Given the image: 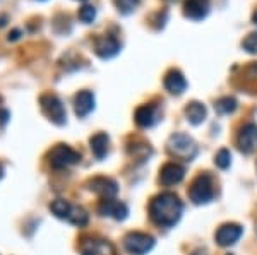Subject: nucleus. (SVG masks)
Returning a JSON list of instances; mask_svg holds the SVG:
<instances>
[{
    "mask_svg": "<svg viewBox=\"0 0 257 255\" xmlns=\"http://www.w3.org/2000/svg\"><path fill=\"white\" fill-rule=\"evenodd\" d=\"M237 106H238L237 100H235V98H231V96H223V98H219L216 103H214V108H216V112L219 115L233 113L235 110H237Z\"/></svg>",
    "mask_w": 257,
    "mask_h": 255,
    "instance_id": "obj_21",
    "label": "nucleus"
},
{
    "mask_svg": "<svg viewBox=\"0 0 257 255\" xmlns=\"http://www.w3.org/2000/svg\"><path fill=\"white\" fill-rule=\"evenodd\" d=\"M209 2L208 0H185L184 14L192 21H201L208 16Z\"/></svg>",
    "mask_w": 257,
    "mask_h": 255,
    "instance_id": "obj_15",
    "label": "nucleus"
},
{
    "mask_svg": "<svg viewBox=\"0 0 257 255\" xmlns=\"http://www.w3.org/2000/svg\"><path fill=\"white\" fill-rule=\"evenodd\" d=\"M141 4V0H115V6H117L118 12L122 14H131L138 9V6Z\"/></svg>",
    "mask_w": 257,
    "mask_h": 255,
    "instance_id": "obj_23",
    "label": "nucleus"
},
{
    "mask_svg": "<svg viewBox=\"0 0 257 255\" xmlns=\"http://www.w3.org/2000/svg\"><path fill=\"white\" fill-rule=\"evenodd\" d=\"M158 122V108L155 105H143L136 110V123L139 127H153Z\"/></svg>",
    "mask_w": 257,
    "mask_h": 255,
    "instance_id": "obj_16",
    "label": "nucleus"
},
{
    "mask_svg": "<svg viewBox=\"0 0 257 255\" xmlns=\"http://www.w3.org/2000/svg\"><path fill=\"white\" fill-rule=\"evenodd\" d=\"M89 144H91V151H93V154L96 156L98 159H103L106 156V153H108L110 139L105 132H99V134H94L93 137L89 139Z\"/></svg>",
    "mask_w": 257,
    "mask_h": 255,
    "instance_id": "obj_19",
    "label": "nucleus"
},
{
    "mask_svg": "<svg viewBox=\"0 0 257 255\" xmlns=\"http://www.w3.org/2000/svg\"><path fill=\"white\" fill-rule=\"evenodd\" d=\"M89 190H93L94 194L101 195L103 199H111L118 194V185L115 180L106 178V176H96V178L89 180Z\"/></svg>",
    "mask_w": 257,
    "mask_h": 255,
    "instance_id": "obj_10",
    "label": "nucleus"
},
{
    "mask_svg": "<svg viewBox=\"0 0 257 255\" xmlns=\"http://www.w3.org/2000/svg\"><path fill=\"white\" fill-rule=\"evenodd\" d=\"M189 197L194 204L202 205V204H209L214 199V183L211 175L202 173L199 175L196 180L190 185Z\"/></svg>",
    "mask_w": 257,
    "mask_h": 255,
    "instance_id": "obj_3",
    "label": "nucleus"
},
{
    "mask_svg": "<svg viewBox=\"0 0 257 255\" xmlns=\"http://www.w3.org/2000/svg\"><path fill=\"white\" fill-rule=\"evenodd\" d=\"M123 246L131 255H144L155 246V238L148 233L132 231L123 238Z\"/></svg>",
    "mask_w": 257,
    "mask_h": 255,
    "instance_id": "obj_6",
    "label": "nucleus"
},
{
    "mask_svg": "<svg viewBox=\"0 0 257 255\" xmlns=\"http://www.w3.org/2000/svg\"><path fill=\"white\" fill-rule=\"evenodd\" d=\"M120 52V43L113 36H99L94 40V53L103 60L113 59L115 55H118Z\"/></svg>",
    "mask_w": 257,
    "mask_h": 255,
    "instance_id": "obj_9",
    "label": "nucleus"
},
{
    "mask_svg": "<svg viewBox=\"0 0 257 255\" xmlns=\"http://www.w3.org/2000/svg\"><path fill=\"white\" fill-rule=\"evenodd\" d=\"M237 146L243 154H252L257 151V125L255 123H245L240 129L237 137Z\"/></svg>",
    "mask_w": 257,
    "mask_h": 255,
    "instance_id": "obj_7",
    "label": "nucleus"
},
{
    "mask_svg": "<svg viewBox=\"0 0 257 255\" xmlns=\"http://www.w3.org/2000/svg\"><path fill=\"white\" fill-rule=\"evenodd\" d=\"M21 35H23V33H21V30H12L9 33V36H7V40H9V41H18L21 38Z\"/></svg>",
    "mask_w": 257,
    "mask_h": 255,
    "instance_id": "obj_27",
    "label": "nucleus"
},
{
    "mask_svg": "<svg viewBox=\"0 0 257 255\" xmlns=\"http://www.w3.org/2000/svg\"><path fill=\"white\" fill-rule=\"evenodd\" d=\"M165 88H167L168 93L172 94H182L187 89V81H185L184 74L180 71H175V69H172L167 76H165Z\"/></svg>",
    "mask_w": 257,
    "mask_h": 255,
    "instance_id": "obj_17",
    "label": "nucleus"
},
{
    "mask_svg": "<svg viewBox=\"0 0 257 255\" xmlns=\"http://www.w3.org/2000/svg\"><path fill=\"white\" fill-rule=\"evenodd\" d=\"M82 255H115V248L110 241L98 238H86L81 243Z\"/></svg>",
    "mask_w": 257,
    "mask_h": 255,
    "instance_id": "obj_11",
    "label": "nucleus"
},
{
    "mask_svg": "<svg viewBox=\"0 0 257 255\" xmlns=\"http://www.w3.org/2000/svg\"><path fill=\"white\" fill-rule=\"evenodd\" d=\"M77 2H86V0H77Z\"/></svg>",
    "mask_w": 257,
    "mask_h": 255,
    "instance_id": "obj_32",
    "label": "nucleus"
},
{
    "mask_svg": "<svg viewBox=\"0 0 257 255\" xmlns=\"http://www.w3.org/2000/svg\"><path fill=\"white\" fill-rule=\"evenodd\" d=\"M252 21H254V24H257V11L252 14Z\"/></svg>",
    "mask_w": 257,
    "mask_h": 255,
    "instance_id": "obj_31",
    "label": "nucleus"
},
{
    "mask_svg": "<svg viewBox=\"0 0 257 255\" xmlns=\"http://www.w3.org/2000/svg\"><path fill=\"white\" fill-rule=\"evenodd\" d=\"M192 255H208V253H206L204 250H196V252H194Z\"/></svg>",
    "mask_w": 257,
    "mask_h": 255,
    "instance_id": "obj_30",
    "label": "nucleus"
},
{
    "mask_svg": "<svg viewBox=\"0 0 257 255\" xmlns=\"http://www.w3.org/2000/svg\"><path fill=\"white\" fill-rule=\"evenodd\" d=\"M7 24V16H0V28H4Z\"/></svg>",
    "mask_w": 257,
    "mask_h": 255,
    "instance_id": "obj_29",
    "label": "nucleus"
},
{
    "mask_svg": "<svg viewBox=\"0 0 257 255\" xmlns=\"http://www.w3.org/2000/svg\"><path fill=\"white\" fill-rule=\"evenodd\" d=\"M214 163H216L218 168H221V170H226V168H230L231 164V154L228 149H219L216 158H214Z\"/></svg>",
    "mask_w": 257,
    "mask_h": 255,
    "instance_id": "obj_24",
    "label": "nucleus"
},
{
    "mask_svg": "<svg viewBox=\"0 0 257 255\" xmlns=\"http://www.w3.org/2000/svg\"><path fill=\"white\" fill-rule=\"evenodd\" d=\"M70 207H72V204L64 199H57L50 204V211H52L57 217H60V219H67Z\"/></svg>",
    "mask_w": 257,
    "mask_h": 255,
    "instance_id": "obj_22",
    "label": "nucleus"
},
{
    "mask_svg": "<svg viewBox=\"0 0 257 255\" xmlns=\"http://www.w3.org/2000/svg\"><path fill=\"white\" fill-rule=\"evenodd\" d=\"M65 221L70 223V224H74V226H79V228H82V226L88 224L89 216H88V212H86L84 209L79 207V205H72V207H70V211H69L67 219H65Z\"/></svg>",
    "mask_w": 257,
    "mask_h": 255,
    "instance_id": "obj_20",
    "label": "nucleus"
},
{
    "mask_svg": "<svg viewBox=\"0 0 257 255\" xmlns=\"http://www.w3.org/2000/svg\"><path fill=\"white\" fill-rule=\"evenodd\" d=\"M94 18H96V9H94L93 6H84V7H81V9H79V19L84 24L93 23Z\"/></svg>",
    "mask_w": 257,
    "mask_h": 255,
    "instance_id": "obj_26",
    "label": "nucleus"
},
{
    "mask_svg": "<svg viewBox=\"0 0 257 255\" xmlns=\"http://www.w3.org/2000/svg\"><path fill=\"white\" fill-rule=\"evenodd\" d=\"M206 115H208V110L199 101H190L189 105L185 106V117H187V120L192 123V125H201V123L206 120Z\"/></svg>",
    "mask_w": 257,
    "mask_h": 255,
    "instance_id": "obj_18",
    "label": "nucleus"
},
{
    "mask_svg": "<svg viewBox=\"0 0 257 255\" xmlns=\"http://www.w3.org/2000/svg\"><path fill=\"white\" fill-rule=\"evenodd\" d=\"M167 149L173 158L184 159V161H192L197 156V144L187 134L177 132L170 135L167 142Z\"/></svg>",
    "mask_w": 257,
    "mask_h": 255,
    "instance_id": "obj_2",
    "label": "nucleus"
},
{
    "mask_svg": "<svg viewBox=\"0 0 257 255\" xmlns=\"http://www.w3.org/2000/svg\"><path fill=\"white\" fill-rule=\"evenodd\" d=\"M40 105L43 113L48 117V120H52L55 125H64L67 122V112H65V106L59 100V96H55V94H43L40 98Z\"/></svg>",
    "mask_w": 257,
    "mask_h": 255,
    "instance_id": "obj_4",
    "label": "nucleus"
},
{
    "mask_svg": "<svg viewBox=\"0 0 257 255\" xmlns=\"http://www.w3.org/2000/svg\"><path fill=\"white\" fill-rule=\"evenodd\" d=\"M242 48L252 55H257V33H250L248 36H245V40L242 41Z\"/></svg>",
    "mask_w": 257,
    "mask_h": 255,
    "instance_id": "obj_25",
    "label": "nucleus"
},
{
    "mask_svg": "<svg viewBox=\"0 0 257 255\" xmlns=\"http://www.w3.org/2000/svg\"><path fill=\"white\" fill-rule=\"evenodd\" d=\"M98 211L101 216H108L113 217L117 221L125 219L128 214V207L120 200H113V199H103L98 205Z\"/></svg>",
    "mask_w": 257,
    "mask_h": 255,
    "instance_id": "obj_12",
    "label": "nucleus"
},
{
    "mask_svg": "<svg viewBox=\"0 0 257 255\" xmlns=\"http://www.w3.org/2000/svg\"><path fill=\"white\" fill-rule=\"evenodd\" d=\"M184 212V204L178 195L172 192H163L156 195L149 204V217L156 226L161 228H172L175 226Z\"/></svg>",
    "mask_w": 257,
    "mask_h": 255,
    "instance_id": "obj_1",
    "label": "nucleus"
},
{
    "mask_svg": "<svg viewBox=\"0 0 257 255\" xmlns=\"http://www.w3.org/2000/svg\"><path fill=\"white\" fill-rule=\"evenodd\" d=\"M243 235V228L237 223H226L221 224L216 231V241L219 246H231L240 240Z\"/></svg>",
    "mask_w": 257,
    "mask_h": 255,
    "instance_id": "obj_8",
    "label": "nucleus"
},
{
    "mask_svg": "<svg viewBox=\"0 0 257 255\" xmlns=\"http://www.w3.org/2000/svg\"><path fill=\"white\" fill-rule=\"evenodd\" d=\"M7 118H9V113H7V112H0V122L6 123Z\"/></svg>",
    "mask_w": 257,
    "mask_h": 255,
    "instance_id": "obj_28",
    "label": "nucleus"
},
{
    "mask_svg": "<svg viewBox=\"0 0 257 255\" xmlns=\"http://www.w3.org/2000/svg\"><path fill=\"white\" fill-rule=\"evenodd\" d=\"M184 176H185V168L178 163H167L160 170V182L165 187H172V185L180 183L184 180Z\"/></svg>",
    "mask_w": 257,
    "mask_h": 255,
    "instance_id": "obj_13",
    "label": "nucleus"
},
{
    "mask_svg": "<svg viewBox=\"0 0 257 255\" xmlns=\"http://www.w3.org/2000/svg\"><path fill=\"white\" fill-rule=\"evenodd\" d=\"M50 164L55 170H60V168H67L70 164H76L81 161V154L77 151H74L72 147L67 146V144H57L48 154Z\"/></svg>",
    "mask_w": 257,
    "mask_h": 255,
    "instance_id": "obj_5",
    "label": "nucleus"
},
{
    "mask_svg": "<svg viewBox=\"0 0 257 255\" xmlns=\"http://www.w3.org/2000/svg\"><path fill=\"white\" fill-rule=\"evenodd\" d=\"M74 110L79 118H84L94 110V94L91 91H79L74 98Z\"/></svg>",
    "mask_w": 257,
    "mask_h": 255,
    "instance_id": "obj_14",
    "label": "nucleus"
}]
</instances>
